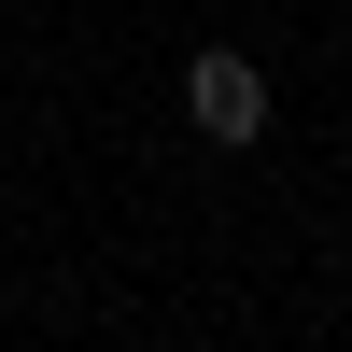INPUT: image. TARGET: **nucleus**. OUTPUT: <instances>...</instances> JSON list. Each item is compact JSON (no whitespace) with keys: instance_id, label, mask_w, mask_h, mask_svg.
Listing matches in <instances>:
<instances>
[{"instance_id":"1","label":"nucleus","mask_w":352,"mask_h":352,"mask_svg":"<svg viewBox=\"0 0 352 352\" xmlns=\"http://www.w3.org/2000/svg\"><path fill=\"white\" fill-rule=\"evenodd\" d=\"M184 113H197V141L254 155V141H268V71H254L240 43H197V56H184Z\"/></svg>"}]
</instances>
